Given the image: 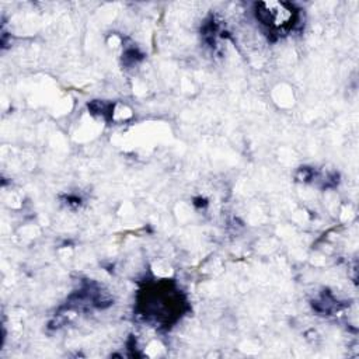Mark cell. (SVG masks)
<instances>
[{"label": "cell", "mask_w": 359, "mask_h": 359, "mask_svg": "<svg viewBox=\"0 0 359 359\" xmlns=\"http://www.w3.org/2000/svg\"><path fill=\"white\" fill-rule=\"evenodd\" d=\"M293 15L294 11L285 3L269 1L258 4V17L264 24L269 25V28L280 29L289 27L293 21Z\"/></svg>", "instance_id": "cell-1"}]
</instances>
